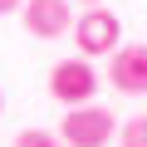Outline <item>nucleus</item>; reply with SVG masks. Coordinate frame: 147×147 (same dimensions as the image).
<instances>
[{
	"instance_id": "nucleus-9",
	"label": "nucleus",
	"mask_w": 147,
	"mask_h": 147,
	"mask_svg": "<svg viewBox=\"0 0 147 147\" xmlns=\"http://www.w3.org/2000/svg\"><path fill=\"white\" fill-rule=\"evenodd\" d=\"M84 5H103V0H84Z\"/></svg>"
},
{
	"instance_id": "nucleus-1",
	"label": "nucleus",
	"mask_w": 147,
	"mask_h": 147,
	"mask_svg": "<svg viewBox=\"0 0 147 147\" xmlns=\"http://www.w3.org/2000/svg\"><path fill=\"white\" fill-rule=\"evenodd\" d=\"M113 132H118V118H113L103 103H79V108H69V113H64V127H59L64 147H108Z\"/></svg>"
},
{
	"instance_id": "nucleus-7",
	"label": "nucleus",
	"mask_w": 147,
	"mask_h": 147,
	"mask_svg": "<svg viewBox=\"0 0 147 147\" xmlns=\"http://www.w3.org/2000/svg\"><path fill=\"white\" fill-rule=\"evenodd\" d=\"M15 147H64L59 137H49V132H39V127H30V132H20L15 137Z\"/></svg>"
},
{
	"instance_id": "nucleus-6",
	"label": "nucleus",
	"mask_w": 147,
	"mask_h": 147,
	"mask_svg": "<svg viewBox=\"0 0 147 147\" xmlns=\"http://www.w3.org/2000/svg\"><path fill=\"white\" fill-rule=\"evenodd\" d=\"M118 142H123V147H147V113L127 118V123L118 127Z\"/></svg>"
},
{
	"instance_id": "nucleus-8",
	"label": "nucleus",
	"mask_w": 147,
	"mask_h": 147,
	"mask_svg": "<svg viewBox=\"0 0 147 147\" xmlns=\"http://www.w3.org/2000/svg\"><path fill=\"white\" fill-rule=\"evenodd\" d=\"M25 0H0V15H10V10H20Z\"/></svg>"
},
{
	"instance_id": "nucleus-3",
	"label": "nucleus",
	"mask_w": 147,
	"mask_h": 147,
	"mask_svg": "<svg viewBox=\"0 0 147 147\" xmlns=\"http://www.w3.org/2000/svg\"><path fill=\"white\" fill-rule=\"evenodd\" d=\"M108 84L118 93H147V44H118L108 54Z\"/></svg>"
},
{
	"instance_id": "nucleus-4",
	"label": "nucleus",
	"mask_w": 147,
	"mask_h": 147,
	"mask_svg": "<svg viewBox=\"0 0 147 147\" xmlns=\"http://www.w3.org/2000/svg\"><path fill=\"white\" fill-rule=\"evenodd\" d=\"M74 44H79L84 54H113L118 49V15L113 10H84L79 20H74Z\"/></svg>"
},
{
	"instance_id": "nucleus-10",
	"label": "nucleus",
	"mask_w": 147,
	"mask_h": 147,
	"mask_svg": "<svg viewBox=\"0 0 147 147\" xmlns=\"http://www.w3.org/2000/svg\"><path fill=\"white\" fill-rule=\"evenodd\" d=\"M0 108H5V98H0Z\"/></svg>"
},
{
	"instance_id": "nucleus-5",
	"label": "nucleus",
	"mask_w": 147,
	"mask_h": 147,
	"mask_svg": "<svg viewBox=\"0 0 147 147\" xmlns=\"http://www.w3.org/2000/svg\"><path fill=\"white\" fill-rule=\"evenodd\" d=\"M25 30L34 39H59L74 30V15H69V0H25Z\"/></svg>"
},
{
	"instance_id": "nucleus-2",
	"label": "nucleus",
	"mask_w": 147,
	"mask_h": 147,
	"mask_svg": "<svg viewBox=\"0 0 147 147\" xmlns=\"http://www.w3.org/2000/svg\"><path fill=\"white\" fill-rule=\"evenodd\" d=\"M49 93H54L59 103H69V108L93 103V93H98V74H93L88 54H79V59H59V64L49 69Z\"/></svg>"
}]
</instances>
